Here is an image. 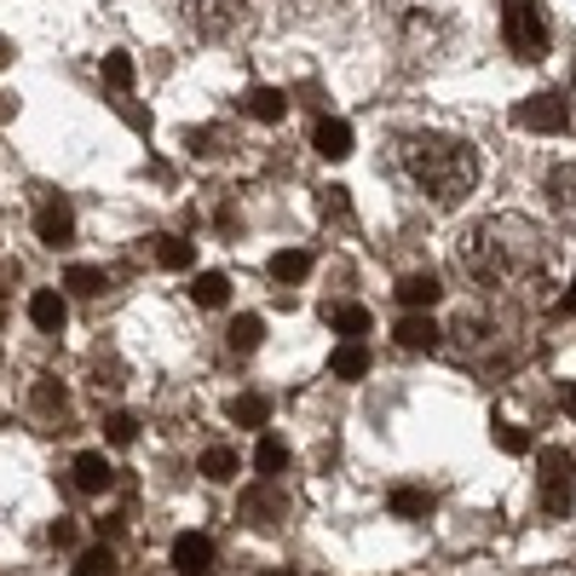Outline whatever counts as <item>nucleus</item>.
<instances>
[{"label":"nucleus","instance_id":"f257e3e1","mask_svg":"<svg viewBox=\"0 0 576 576\" xmlns=\"http://www.w3.org/2000/svg\"><path fill=\"white\" fill-rule=\"evenodd\" d=\"M456 265H461V278L479 283V289H524L547 271V237L531 219L496 214V219H479L472 231H461Z\"/></svg>","mask_w":576,"mask_h":576},{"label":"nucleus","instance_id":"f03ea898","mask_svg":"<svg viewBox=\"0 0 576 576\" xmlns=\"http://www.w3.org/2000/svg\"><path fill=\"white\" fill-rule=\"evenodd\" d=\"M392 156H398V173L444 208H456L461 196H472V185H479V156H472V144H461V139L404 133Z\"/></svg>","mask_w":576,"mask_h":576},{"label":"nucleus","instance_id":"7ed1b4c3","mask_svg":"<svg viewBox=\"0 0 576 576\" xmlns=\"http://www.w3.org/2000/svg\"><path fill=\"white\" fill-rule=\"evenodd\" d=\"M502 35L524 64L547 58V18H542L536 0H502Z\"/></svg>","mask_w":576,"mask_h":576},{"label":"nucleus","instance_id":"20e7f679","mask_svg":"<svg viewBox=\"0 0 576 576\" xmlns=\"http://www.w3.org/2000/svg\"><path fill=\"white\" fill-rule=\"evenodd\" d=\"M185 23L196 35H237L248 23V0H185Z\"/></svg>","mask_w":576,"mask_h":576},{"label":"nucleus","instance_id":"39448f33","mask_svg":"<svg viewBox=\"0 0 576 576\" xmlns=\"http://www.w3.org/2000/svg\"><path fill=\"white\" fill-rule=\"evenodd\" d=\"M542 513H554V519H565L570 513V456L565 449H542Z\"/></svg>","mask_w":576,"mask_h":576},{"label":"nucleus","instance_id":"423d86ee","mask_svg":"<svg viewBox=\"0 0 576 576\" xmlns=\"http://www.w3.org/2000/svg\"><path fill=\"white\" fill-rule=\"evenodd\" d=\"M513 121L524 133H565L570 128V110L559 93H531L524 105H513Z\"/></svg>","mask_w":576,"mask_h":576},{"label":"nucleus","instance_id":"0eeeda50","mask_svg":"<svg viewBox=\"0 0 576 576\" xmlns=\"http://www.w3.org/2000/svg\"><path fill=\"white\" fill-rule=\"evenodd\" d=\"M254 531H278V524L289 519V496L278 485H254V490H242V508H237Z\"/></svg>","mask_w":576,"mask_h":576},{"label":"nucleus","instance_id":"6e6552de","mask_svg":"<svg viewBox=\"0 0 576 576\" xmlns=\"http://www.w3.org/2000/svg\"><path fill=\"white\" fill-rule=\"evenodd\" d=\"M35 237H41L46 248H64V242L75 237V214H69L64 196H46V203L35 208Z\"/></svg>","mask_w":576,"mask_h":576},{"label":"nucleus","instance_id":"1a4fd4ad","mask_svg":"<svg viewBox=\"0 0 576 576\" xmlns=\"http://www.w3.org/2000/svg\"><path fill=\"white\" fill-rule=\"evenodd\" d=\"M173 565H180V576H208L214 570V542L196 536V531L173 536Z\"/></svg>","mask_w":576,"mask_h":576},{"label":"nucleus","instance_id":"9d476101","mask_svg":"<svg viewBox=\"0 0 576 576\" xmlns=\"http://www.w3.org/2000/svg\"><path fill=\"white\" fill-rule=\"evenodd\" d=\"M312 144H317V156L346 162V156H352V128H346V121H335V116H323L317 128H312Z\"/></svg>","mask_w":576,"mask_h":576},{"label":"nucleus","instance_id":"9b49d317","mask_svg":"<svg viewBox=\"0 0 576 576\" xmlns=\"http://www.w3.org/2000/svg\"><path fill=\"white\" fill-rule=\"evenodd\" d=\"M110 479H116V467L98 456V449H87V456H75V490L81 496H105L110 490Z\"/></svg>","mask_w":576,"mask_h":576},{"label":"nucleus","instance_id":"f8f14e48","mask_svg":"<svg viewBox=\"0 0 576 576\" xmlns=\"http://www.w3.org/2000/svg\"><path fill=\"white\" fill-rule=\"evenodd\" d=\"M547 203L565 214V225H576V162H565V167L547 173Z\"/></svg>","mask_w":576,"mask_h":576},{"label":"nucleus","instance_id":"ddd939ff","mask_svg":"<svg viewBox=\"0 0 576 576\" xmlns=\"http://www.w3.org/2000/svg\"><path fill=\"white\" fill-rule=\"evenodd\" d=\"M30 323H35V329H46V335H58L64 329V294L58 289L30 294Z\"/></svg>","mask_w":576,"mask_h":576},{"label":"nucleus","instance_id":"4468645a","mask_svg":"<svg viewBox=\"0 0 576 576\" xmlns=\"http://www.w3.org/2000/svg\"><path fill=\"white\" fill-rule=\"evenodd\" d=\"M398 346H410V352H433V346H438V323L410 312L404 323H398Z\"/></svg>","mask_w":576,"mask_h":576},{"label":"nucleus","instance_id":"2eb2a0df","mask_svg":"<svg viewBox=\"0 0 576 576\" xmlns=\"http://www.w3.org/2000/svg\"><path fill=\"white\" fill-rule=\"evenodd\" d=\"M340 381H363L369 374V346L363 340H346V346H335V363H329Z\"/></svg>","mask_w":576,"mask_h":576},{"label":"nucleus","instance_id":"dca6fc26","mask_svg":"<svg viewBox=\"0 0 576 576\" xmlns=\"http://www.w3.org/2000/svg\"><path fill=\"white\" fill-rule=\"evenodd\" d=\"M150 254H156L162 271H191L196 265V248L180 242V237H156V242H150Z\"/></svg>","mask_w":576,"mask_h":576},{"label":"nucleus","instance_id":"f3484780","mask_svg":"<svg viewBox=\"0 0 576 576\" xmlns=\"http://www.w3.org/2000/svg\"><path fill=\"white\" fill-rule=\"evenodd\" d=\"M242 105H248V116H254V121H283V116H289V98H283L278 87H254Z\"/></svg>","mask_w":576,"mask_h":576},{"label":"nucleus","instance_id":"a211bd4d","mask_svg":"<svg viewBox=\"0 0 576 576\" xmlns=\"http://www.w3.org/2000/svg\"><path fill=\"white\" fill-rule=\"evenodd\" d=\"M271 278H278V283L312 278V254H306V248H283V254H271Z\"/></svg>","mask_w":576,"mask_h":576},{"label":"nucleus","instance_id":"6ab92c4d","mask_svg":"<svg viewBox=\"0 0 576 576\" xmlns=\"http://www.w3.org/2000/svg\"><path fill=\"white\" fill-rule=\"evenodd\" d=\"M191 300H196V306H225V300H231V283H225L219 271H196Z\"/></svg>","mask_w":576,"mask_h":576},{"label":"nucleus","instance_id":"aec40b11","mask_svg":"<svg viewBox=\"0 0 576 576\" xmlns=\"http://www.w3.org/2000/svg\"><path fill=\"white\" fill-rule=\"evenodd\" d=\"M265 415H271V404L260 392H242V398H231V421L237 427H265Z\"/></svg>","mask_w":576,"mask_h":576},{"label":"nucleus","instance_id":"412c9836","mask_svg":"<svg viewBox=\"0 0 576 576\" xmlns=\"http://www.w3.org/2000/svg\"><path fill=\"white\" fill-rule=\"evenodd\" d=\"M329 323H335L346 340H363L369 335V312L363 306H329Z\"/></svg>","mask_w":576,"mask_h":576},{"label":"nucleus","instance_id":"4be33fe9","mask_svg":"<svg viewBox=\"0 0 576 576\" xmlns=\"http://www.w3.org/2000/svg\"><path fill=\"white\" fill-rule=\"evenodd\" d=\"M203 479H214V485H225V479H237V456L225 444H214V449H203Z\"/></svg>","mask_w":576,"mask_h":576},{"label":"nucleus","instance_id":"5701e85b","mask_svg":"<svg viewBox=\"0 0 576 576\" xmlns=\"http://www.w3.org/2000/svg\"><path fill=\"white\" fill-rule=\"evenodd\" d=\"M444 289H438V278H404L398 283V300H404V306H433Z\"/></svg>","mask_w":576,"mask_h":576},{"label":"nucleus","instance_id":"b1692460","mask_svg":"<svg viewBox=\"0 0 576 576\" xmlns=\"http://www.w3.org/2000/svg\"><path fill=\"white\" fill-rule=\"evenodd\" d=\"M254 467L265 472V479H271V472H283V467H289V444L265 433V438H260V449H254Z\"/></svg>","mask_w":576,"mask_h":576},{"label":"nucleus","instance_id":"393cba45","mask_svg":"<svg viewBox=\"0 0 576 576\" xmlns=\"http://www.w3.org/2000/svg\"><path fill=\"white\" fill-rule=\"evenodd\" d=\"M387 502H392V513H398V519H421V513H427V490H410V485H398V490L387 496Z\"/></svg>","mask_w":576,"mask_h":576},{"label":"nucleus","instance_id":"a878e982","mask_svg":"<svg viewBox=\"0 0 576 576\" xmlns=\"http://www.w3.org/2000/svg\"><path fill=\"white\" fill-rule=\"evenodd\" d=\"M75 576H116V554L110 547H87V554L75 559Z\"/></svg>","mask_w":576,"mask_h":576},{"label":"nucleus","instance_id":"bb28decb","mask_svg":"<svg viewBox=\"0 0 576 576\" xmlns=\"http://www.w3.org/2000/svg\"><path fill=\"white\" fill-rule=\"evenodd\" d=\"M260 340H265V323L260 317H237L231 323V346H237V352H254Z\"/></svg>","mask_w":576,"mask_h":576},{"label":"nucleus","instance_id":"cd10ccee","mask_svg":"<svg viewBox=\"0 0 576 576\" xmlns=\"http://www.w3.org/2000/svg\"><path fill=\"white\" fill-rule=\"evenodd\" d=\"M64 289L69 294H98V289H105V271H98V265H69Z\"/></svg>","mask_w":576,"mask_h":576},{"label":"nucleus","instance_id":"c85d7f7f","mask_svg":"<svg viewBox=\"0 0 576 576\" xmlns=\"http://www.w3.org/2000/svg\"><path fill=\"white\" fill-rule=\"evenodd\" d=\"M105 81H110L116 93H128V87H133V58H128V53H110V58H105Z\"/></svg>","mask_w":576,"mask_h":576},{"label":"nucleus","instance_id":"c756f323","mask_svg":"<svg viewBox=\"0 0 576 576\" xmlns=\"http://www.w3.org/2000/svg\"><path fill=\"white\" fill-rule=\"evenodd\" d=\"M496 444H502L508 456H524V449H531V433H524V427H508V421H496Z\"/></svg>","mask_w":576,"mask_h":576},{"label":"nucleus","instance_id":"7c9ffc66","mask_svg":"<svg viewBox=\"0 0 576 576\" xmlns=\"http://www.w3.org/2000/svg\"><path fill=\"white\" fill-rule=\"evenodd\" d=\"M105 438H110V444H133V438H139V421H133V415H110V421H105Z\"/></svg>","mask_w":576,"mask_h":576},{"label":"nucleus","instance_id":"2f4dec72","mask_svg":"<svg viewBox=\"0 0 576 576\" xmlns=\"http://www.w3.org/2000/svg\"><path fill=\"white\" fill-rule=\"evenodd\" d=\"M53 542H58V547H75V524H69V519L53 524Z\"/></svg>","mask_w":576,"mask_h":576},{"label":"nucleus","instance_id":"473e14b6","mask_svg":"<svg viewBox=\"0 0 576 576\" xmlns=\"http://www.w3.org/2000/svg\"><path fill=\"white\" fill-rule=\"evenodd\" d=\"M12 110H18V98H12V93H0V121H12Z\"/></svg>","mask_w":576,"mask_h":576},{"label":"nucleus","instance_id":"72a5a7b5","mask_svg":"<svg viewBox=\"0 0 576 576\" xmlns=\"http://www.w3.org/2000/svg\"><path fill=\"white\" fill-rule=\"evenodd\" d=\"M7 64H12V41H7V35H0V69H7Z\"/></svg>","mask_w":576,"mask_h":576},{"label":"nucleus","instance_id":"f704fd0d","mask_svg":"<svg viewBox=\"0 0 576 576\" xmlns=\"http://www.w3.org/2000/svg\"><path fill=\"white\" fill-rule=\"evenodd\" d=\"M565 410H570V415H576V381H570V387H565Z\"/></svg>","mask_w":576,"mask_h":576},{"label":"nucleus","instance_id":"c9c22d12","mask_svg":"<svg viewBox=\"0 0 576 576\" xmlns=\"http://www.w3.org/2000/svg\"><path fill=\"white\" fill-rule=\"evenodd\" d=\"M265 576H283V570H265Z\"/></svg>","mask_w":576,"mask_h":576},{"label":"nucleus","instance_id":"e433bc0d","mask_svg":"<svg viewBox=\"0 0 576 576\" xmlns=\"http://www.w3.org/2000/svg\"><path fill=\"white\" fill-rule=\"evenodd\" d=\"M570 300H576V283H570Z\"/></svg>","mask_w":576,"mask_h":576}]
</instances>
